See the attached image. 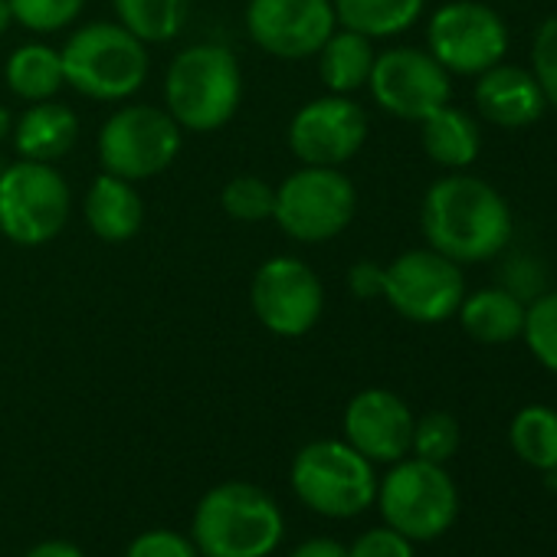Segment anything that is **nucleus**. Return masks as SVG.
<instances>
[{"label":"nucleus","mask_w":557,"mask_h":557,"mask_svg":"<svg viewBox=\"0 0 557 557\" xmlns=\"http://www.w3.org/2000/svg\"><path fill=\"white\" fill-rule=\"evenodd\" d=\"M420 226L430 249L459 265L495 259L515 233L505 197L472 174L440 177L423 197Z\"/></svg>","instance_id":"obj_1"},{"label":"nucleus","mask_w":557,"mask_h":557,"mask_svg":"<svg viewBox=\"0 0 557 557\" xmlns=\"http://www.w3.org/2000/svg\"><path fill=\"white\" fill-rule=\"evenodd\" d=\"M243 99V76L236 57L220 44H194L174 57L164 79V102L184 132L223 128Z\"/></svg>","instance_id":"obj_2"},{"label":"nucleus","mask_w":557,"mask_h":557,"mask_svg":"<svg viewBox=\"0 0 557 557\" xmlns=\"http://www.w3.org/2000/svg\"><path fill=\"white\" fill-rule=\"evenodd\" d=\"M63 79L96 102H122L148 79V50L122 24H86L60 50Z\"/></svg>","instance_id":"obj_3"},{"label":"nucleus","mask_w":557,"mask_h":557,"mask_svg":"<svg viewBox=\"0 0 557 557\" xmlns=\"http://www.w3.org/2000/svg\"><path fill=\"white\" fill-rule=\"evenodd\" d=\"M194 537L207 557H265L283 537V515L256 485L226 482L197 505Z\"/></svg>","instance_id":"obj_4"},{"label":"nucleus","mask_w":557,"mask_h":557,"mask_svg":"<svg viewBox=\"0 0 557 557\" xmlns=\"http://www.w3.org/2000/svg\"><path fill=\"white\" fill-rule=\"evenodd\" d=\"M358 213V190L342 168L302 164L275 187L272 220L299 243H329Z\"/></svg>","instance_id":"obj_5"},{"label":"nucleus","mask_w":557,"mask_h":557,"mask_svg":"<svg viewBox=\"0 0 557 557\" xmlns=\"http://www.w3.org/2000/svg\"><path fill=\"white\" fill-rule=\"evenodd\" d=\"M73 194L44 161H14L0 171V233L17 246H44L66 226Z\"/></svg>","instance_id":"obj_6"},{"label":"nucleus","mask_w":557,"mask_h":557,"mask_svg":"<svg viewBox=\"0 0 557 557\" xmlns=\"http://www.w3.org/2000/svg\"><path fill=\"white\" fill-rule=\"evenodd\" d=\"M184 128L154 106H125L99 128V164L125 181H148L168 171L181 154Z\"/></svg>","instance_id":"obj_7"},{"label":"nucleus","mask_w":557,"mask_h":557,"mask_svg":"<svg viewBox=\"0 0 557 557\" xmlns=\"http://www.w3.org/2000/svg\"><path fill=\"white\" fill-rule=\"evenodd\" d=\"M293 485L309 508L332 518H351L377 495L371 459L338 440L309 443L293 462Z\"/></svg>","instance_id":"obj_8"},{"label":"nucleus","mask_w":557,"mask_h":557,"mask_svg":"<svg viewBox=\"0 0 557 557\" xmlns=\"http://www.w3.org/2000/svg\"><path fill=\"white\" fill-rule=\"evenodd\" d=\"M387 306L417 325H440L453 319L466 299L462 265L436 249H407L384 265Z\"/></svg>","instance_id":"obj_9"},{"label":"nucleus","mask_w":557,"mask_h":557,"mask_svg":"<svg viewBox=\"0 0 557 557\" xmlns=\"http://www.w3.org/2000/svg\"><path fill=\"white\" fill-rule=\"evenodd\" d=\"M249 302L262 329L278 338H302L322 319L325 286L319 272L302 259L272 256L252 275Z\"/></svg>","instance_id":"obj_10"},{"label":"nucleus","mask_w":557,"mask_h":557,"mask_svg":"<svg viewBox=\"0 0 557 557\" xmlns=\"http://www.w3.org/2000/svg\"><path fill=\"white\" fill-rule=\"evenodd\" d=\"M381 511L404 537L430 541L456 521L459 495L443 466L426 459L397 462L381 485Z\"/></svg>","instance_id":"obj_11"},{"label":"nucleus","mask_w":557,"mask_h":557,"mask_svg":"<svg viewBox=\"0 0 557 557\" xmlns=\"http://www.w3.org/2000/svg\"><path fill=\"white\" fill-rule=\"evenodd\" d=\"M426 47L446 73L479 76L505 60V21L479 0H453L430 17Z\"/></svg>","instance_id":"obj_12"},{"label":"nucleus","mask_w":557,"mask_h":557,"mask_svg":"<svg viewBox=\"0 0 557 557\" xmlns=\"http://www.w3.org/2000/svg\"><path fill=\"white\" fill-rule=\"evenodd\" d=\"M368 86L374 102L387 115L404 122L430 119L453 96L449 73L436 63L430 50H417V47H397L377 53Z\"/></svg>","instance_id":"obj_13"},{"label":"nucleus","mask_w":557,"mask_h":557,"mask_svg":"<svg viewBox=\"0 0 557 557\" xmlns=\"http://www.w3.org/2000/svg\"><path fill=\"white\" fill-rule=\"evenodd\" d=\"M338 27L332 0H249L246 34L275 60H309Z\"/></svg>","instance_id":"obj_14"},{"label":"nucleus","mask_w":557,"mask_h":557,"mask_svg":"<svg viewBox=\"0 0 557 557\" xmlns=\"http://www.w3.org/2000/svg\"><path fill=\"white\" fill-rule=\"evenodd\" d=\"M368 138V115L348 96H322L306 102L289 122V148L302 164L342 168Z\"/></svg>","instance_id":"obj_15"},{"label":"nucleus","mask_w":557,"mask_h":557,"mask_svg":"<svg viewBox=\"0 0 557 557\" xmlns=\"http://www.w3.org/2000/svg\"><path fill=\"white\" fill-rule=\"evenodd\" d=\"M413 413L410 407L381 387L361 391L345 410L348 443L374 462H397L410 453L413 443Z\"/></svg>","instance_id":"obj_16"},{"label":"nucleus","mask_w":557,"mask_h":557,"mask_svg":"<svg viewBox=\"0 0 557 557\" xmlns=\"http://www.w3.org/2000/svg\"><path fill=\"white\" fill-rule=\"evenodd\" d=\"M472 99L479 115L498 128H528L547 109L534 73L511 63H495L492 70L479 73Z\"/></svg>","instance_id":"obj_17"},{"label":"nucleus","mask_w":557,"mask_h":557,"mask_svg":"<svg viewBox=\"0 0 557 557\" xmlns=\"http://www.w3.org/2000/svg\"><path fill=\"white\" fill-rule=\"evenodd\" d=\"M79 138V119L63 102H30V109L14 125V148L24 161L53 164L73 151Z\"/></svg>","instance_id":"obj_18"},{"label":"nucleus","mask_w":557,"mask_h":557,"mask_svg":"<svg viewBox=\"0 0 557 557\" xmlns=\"http://www.w3.org/2000/svg\"><path fill=\"white\" fill-rule=\"evenodd\" d=\"M145 203L132 181L115 174H99L86 194V223L106 243H125L141 230Z\"/></svg>","instance_id":"obj_19"},{"label":"nucleus","mask_w":557,"mask_h":557,"mask_svg":"<svg viewBox=\"0 0 557 557\" xmlns=\"http://www.w3.org/2000/svg\"><path fill=\"white\" fill-rule=\"evenodd\" d=\"M459 322L469 338L479 345H508L521 335L524 329V302L515 299L508 289H479L462 299L459 306Z\"/></svg>","instance_id":"obj_20"},{"label":"nucleus","mask_w":557,"mask_h":557,"mask_svg":"<svg viewBox=\"0 0 557 557\" xmlns=\"http://www.w3.org/2000/svg\"><path fill=\"white\" fill-rule=\"evenodd\" d=\"M420 125H423V151L440 168L462 171L482 151V135H479L475 119L449 102L443 109H436L430 119H423Z\"/></svg>","instance_id":"obj_21"},{"label":"nucleus","mask_w":557,"mask_h":557,"mask_svg":"<svg viewBox=\"0 0 557 557\" xmlns=\"http://www.w3.org/2000/svg\"><path fill=\"white\" fill-rule=\"evenodd\" d=\"M319 57V76L322 83L338 92V96H351L361 86H368L371 70H374V47L368 37L355 34V30H332V37L322 44Z\"/></svg>","instance_id":"obj_22"},{"label":"nucleus","mask_w":557,"mask_h":557,"mask_svg":"<svg viewBox=\"0 0 557 557\" xmlns=\"http://www.w3.org/2000/svg\"><path fill=\"white\" fill-rule=\"evenodd\" d=\"M423 4L426 0H332L335 21L368 40L397 37L410 30L420 21Z\"/></svg>","instance_id":"obj_23"},{"label":"nucleus","mask_w":557,"mask_h":557,"mask_svg":"<svg viewBox=\"0 0 557 557\" xmlns=\"http://www.w3.org/2000/svg\"><path fill=\"white\" fill-rule=\"evenodd\" d=\"M4 79L11 92L24 102H47L53 99L66 79H63V60L60 50L47 44H24L8 57Z\"/></svg>","instance_id":"obj_24"},{"label":"nucleus","mask_w":557,"mask_h":557,"mask_svg":"<svg viewBox=\"0 0 557 557\" xmlns=\"http://www.w3.org/2000/svg\"><path fill=\"white\" fill-rule=\"evenodd\" d=\"M119 24L141 44H168L187 24V0H112Z\"/></svg>","instance_id":"obj_25"},{"label":"nucleus","mask_w":557,"mask_h":557,"mask_svg":"<svg viewBox=\"0 0 557 557\" xmlns=\"http://www.w3.org/2000/svg\"><path fill=\"white\" fill-rule=\"evenodd\" d=\"M511 449L541 472H557V410L550 407H524L511 420Z\"/></svg>","instance_id":"obj_26"},{"label":"nucleus","mask_w":557,"mask_h":557,"mask_svg":"<svg viewBox=\"0 0 557 557\" xmlns=\"http://www.w3.org/2000/svg\"><path fill=\"white\" fill-rule=\"evenodd\" d=\"M521 338L528 351L537 358L541 368L557 374V293H541L524 306V329Z\"/></svg>","instance_id":"obj_27"},{"label":"nucleus","mask_w":557,"mask_h":557,"mask_svg":"<svg viewBox=\"0 0 557 557\" xmlns=\"http://www.w3.org/2000/svg\"><path fill=\"white\" fill-rule=\"evenodd\" d=\"M220 203H223L226 216H233L239 223H259V220L272 216L275 187L265 184L256 174H239V177L226 181V187L220 194Z\"/></svg>","instance_id":"obj_28"},{"label":"nucleus","mask_w":557,"mask_h":557,"mask_svg":"<svg viewBox=\"0 0 557 557\" xmlns=\"http://www.w3.org/2000/svg\"><path fill=\"white\" fill-rule=\"evenodd\" d=\"M14 24L47 37L57 30H66L79 21L86 0H8Z\"/></svg>","instance_id":"obj_29"},{"label":"nucleus","mask_w":557,"mask_h":557,"mask_svg":"<svg viewBox=\"0 0 557 557\" xmlns=\"http://www.w3.org/2000/svg\"><path fill=\"white\" fill-rule=\"evenodd\" d=\"M410 449H417V459H426V462H436V466L453 459L456 449H459V423H456V417L436 410V413H426L423 420H417Z\"/></svg>","instance_id":"obj_30"},{"label":"nucleus","mask_w":557,"mask_h":557,"mask_svg":"<svg viewBox=\"0 0 557 557\" xmlns=\"http://www.w3.org/2000/svg\"><path fill=\"white\" fill-rule=\"evenodd\" d=\"M531 73L547 99V106L557 109V14L547 17L531 44Z\"/></svg>","instance_id":"obj_31"},{"label":"nucleus","mask_w":557,"mask_h":557,"mask_svg":"<svg viewBox=\"0 0 557 557\" xmlns=\"http://www.w3.org/2000/svg\"><path fill=\"white\" fill-rule=\"evenodd\" d=\"M502 289H508L524 306L544 293V269L531 256H511L502 269Z\"/></svg>","instance_id":"obj_32"},{"label":"nucleus","mask_w":557,"mask_h":557,"mask_svg":"<svg viewBox=\"0 0 557 557\" xmlns=\"http://www.w3.org/2000/svg\"><path fill=\"white\" fill-rule=\"evenodd\" d=\"M348 554L351 557H413V547H410V537H404L400 531L374 528V531L361 534Z\"/></svg>","instance_id":"obj_33"},{"label":"nucleus","mask_w":557,"mask_h":557,"mask_svg":"<svg viewBox=\"0 0 557 557\" xmlns=\"http://www.w3.org/2000/svg\"><path fill=\"white\" fill-rule=\"evenodd\" d=\"M125 557H197V554H194V547H190L181 534H174V531H148V534H141V537L128 547Z\"/></svg>","instance_id":"obj_34"},{"label":"nucleus","mask_w":557,"mask_h":557,"mask_svg":"<svg viewBox=\"0 0 557 557\" xmlns=\"http://www.w3.org/2000/svg\"><path fill=\"white\" fill-rule=\"evenodd\" d=\"M348 283H351V293L358 299H381L384 296V265L361 259V262L351 265Z\"/></svg>","instance_id":"obj_35"},{"label":"nucleus","mask_w":557,"mask_h":557,"mask_svg":"<svg viewBox=\"0 0 557 557\" xmlns=\"http://www.w3.org/2000/svg\"><path fill=\"white\" fill-rule=\"evenodd\" d=\"M293 557H351L338 541H329V537H312L306 541L302 547L293 550Z\"/></svg>","instance_id":"obj_36"},{"label":"nucleus","mask_w":557,"mask_h":557,"mask_svg":"<svg viewBox=\"0 0 557 557\" xmlns=\"http://www.w3.org/2000/svg\"><path fill=\"white\" fill-rule=\"evenodd\" d=\"M27 557H86V554L76 544H70V541H44Z\"/></svg>","instance_id":"obj_37"},{"label":"nucleus","mask_w":557,"mask_h":557,"mask_svg":"<svg viewBox=\"0 0 557 557\" xmlns=\"http://www.w3.org/2000/svg\"><path fill=\"white\" fill-rule=\"evenodd\" d=\"M14 24V14H11V4L8 0H0V37H4Z\"/></svg>","instance_id":"obj_38"},{"label":"nucleus","mask_w":557,"mask_h":557,"mask_svg":"<svg viewBox=\"0 0 557 557\" xmlns=\"http://www.w3.org/2000/svg\"><path fill=\"white\" fill-rule=\"evenodd\" d=\"M8 135H14V119L4 106H0V141H4Z\"/></svg>","instance_id":"obj_39"},{"label":"nucleus","mask_w":557,"mask_h":557,"mask_svg":"<svg viewBox=\"0 0 557 557\" xmlns=\"http://www.w3.org/2000/svg\"><path fill=\"white\" fill-rule=\"evenodd\" d=\"M554 492H557V479H554Z\"/></svg>","instance_id":"obj_40"}]
</instances>
